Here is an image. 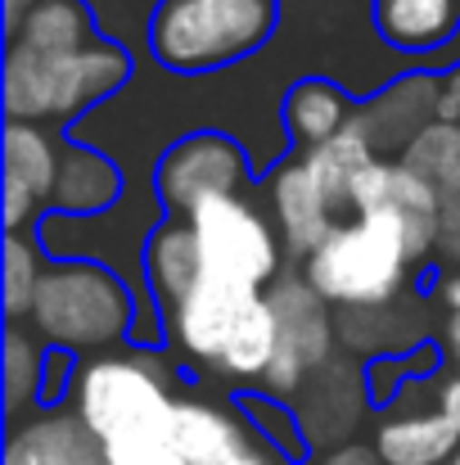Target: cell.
Returning a JSON list of instances; mask_svg holds the SVG:
<instances>
[{
    "instance_id": "obj_1",
    "label": "cell",
    "mask_w": 460,
    "mask_h": 465,
    "mask_svg": "<svg viewBox=\"0 0 460 465\" xmlns=\"http://www.w3.org/2000/svg\"><path fill=\"white\" fill-rule=\"evenodd\" d=\"M285 18V0H158L150 59L171 77H212L258 59Z\"/></svg>"
},
{
    "instance_id": "obj_2",
    "label": "cell",
    "mask_w": 460,
    "mask_h": 465,
    "mask_svg": "<svg viewBox=\"0 0 460 465\" xmlns=\"http://www.w3.org/2000/svg\"><path fill=\"white\" fill-rule=\"evenodd\" d=\"M136 77V54L109 36L77 54H32L5 45V118L9 123H59L64 132L91 109L109 104Z\"/></svg>"
},
{
    "instance_id": "obj_3",
    "label": "cell",
    "mask_w": 460,
    "mask_h": 465,
    "mask_svg": "<svg viewBox=\"0 0 460 465\" xmlns=\"http://www.w3.org/2000/svg\"><path fill=\"white\" fill-rule=\"evenodd\" d=\"M132 285L100 262H50L32 303V325L45 348H100L113 339H132L136 330Z\"/></svg>"
},
{
    "instance_id": "obj_4",
    "label": "cell",
    "mask_w": 460,
    "mask_h": 465,
    "mask_svg": "<svg viewBox=\"0 0 460 465\" xmlns=\"http://www.w3.org/2000/svg\"><path fill=\"white\" fill-rule=\"evenodd\" d=\"M416 267L420 262L406 253L397 231L370 217H352L338 222L334 235L303 262V281L338 312L388 308L397 303Z\"/></svg>"
},
{
    "instance_id": "obj_5",
    "label": "cell",
    "mask_w": 460,
    "mask_h": 465,
    "mask_svg": "<svg viewBox=\"0 0 460 465\" xmlns=\"http://www.w3.org/2000/svg\"><path fill=\"white\" fill-rule=\"evenodd\" d=\"M167 366L158 357H100L77 375V420L95 443H127L171 434L176 398L167 389Z\"/></svg>"
},
{
    "instance_id": "obj_6",
    "label": "cell",
    "mask_w": 460,
    "mask_h": 465,
    "mask_svg": "<svg viewBox=\"0 0 460 465\" xmlns=\"http://www.w3.org/2000/svg\"><path fill=\"white\" fill-rule=\"evenodd\" d=\"M199 258L208 276H221L230 285H249V290H267L280 281V235L276 222H267V213L258 203H249L244 194H217L203 199L190 217Z\"/></svg>"
},
{
    "instance_id": "obj_7",
    "label": "cell",
    "mask_w": 460,
    "mask_h": 465,
    "mask_svg": "<svg viewBox=\"0 0 460 465\" xmlns=\"http://www.w3.org/2000/svg\"><path fill=\"white\" fill-rule=\"evenodd\" d=\"M253 181H258L253 163H249V154L230 136L199 132V136L176 141L162 154L158 172H153V194H158L167 217H190L203 199L244 194Z\"/></svg>"
},
{
    "instance_id": "obj_8",
    "label": "cell",
    "mask_w": 460,
    "mask_h": 465,
    "mask_svg": "<svg viewBox=\"0 0 460 465\" xmlns=\"http://www.w3.org/2000/svg\"><path fill=\"white\" fill-rule=\"evenodd\" d=\"M267 294L262 290H249V285H230L221 276H199V285L190 290V299L167 316V343L181 348L190 361L208 366V371H221L230 348L240 343L249 316L258 312Z\"/></svg>"
},
{
    "instance_id": "obj_9",
    "label": "cell",
    "mask_w": 460,
    "mask_h": 465,
    "mask_svg": "<svg viewBox=\"0 0 460 465\" xmlns=\"http://www.w3.org/2000/svg\"><path fill=\"white\" fill-rule=\"evenodd\" d=\"M352 208H357V217H370V222H384L388 231H397L416 262L438 244L443 199L402 158H375L352 185Z\"/></svg>"
},
{
    "instance_id": "obj_10",
    "label": "cell",
    "mask_w": 460,
    "mask_h": 465,
    "mask_svg": "<svg viewBox=\"0 0 460 465\" xmlns=\"http://www.w3.org/2000/svg\"><path fill=\"white\" fill-rule=\"evenodd\" d=\"M438 95H443V73H434V68L402 73L379 95L357 104L352 127L370 141V150L379 158L384 154L402 158L416 145V136H425L438 123Z\"/></svg>"
},
{
    "instance_id": "obj_11",
    "label": "cell",
    "mask_w": 460,
    "mask_h": 465,
    "mask_svg": "<svg viewBox=\"0 0 460 465\" xmlns=\"http://www.w3.org/2000/svg\"><path fill=\"white\" fill-rule=\"evenodd\" d=\"M375 32L420 68H460V0H375Z\"/></svg>"
},
{
    "instance_id": "obj_12",
    "label": "cell",
    "mask_w": 460,
    "mask_h": 465,
    "mask_svg": "<svg viewBox=\"0 0 460 465\" xmlns=\"http://www.w3.org/2000/svg\"><path fill=\"white\" fill-rule=\"evenodd\" d=\"M171 443L185 465H280V457L235 411L199 398H176Z\"/></svg>"
},
{
    "instance_id": "obj_13",
    "label": "cell",
    "mask_w": 460,
    "mask_h": 465,
    "mask_svg": "<svg viewBox=\"0 0 460 465\" xmlns=\"http://www.w3.org/2000/svg\"><path fill=\"white\" fill-rule=\"evenodd\" d=\"M127 199V176L109 154L64 141V163H59V181L50 194L45 213H64V217H104Z\"/></svg>"
},
{
    "instance_id": "obj_14",
    "label": "cell",
    "mask_w": 460,
    "mask_h": 465,
    "mask_svg": "<svg viewBox=\"0 0 460 465\" xmlns=\"http://www.w3.org/2000/svg\"><path fill=\"white\" fill-rule=\"evenodd\" d=\"M267 181H271V217H276V231H280L285 249L299 253L307 262V258L334 235L338 222H334L329 208L320 203V194H316V185H311V176L303 172L299 158H285Z\"/></svg>"
},
{
    "instance_id": "obj_15",
    "label": "cell",
    "mask_w": 460,
    "mask_h": 465,
    "mask_svg": "<svg viewBox=\"0 0 460 465\" xmlns=\"http://www.w3.org/2000/svg\"><path fill=\"white\" fill-rule=\"evenodd\" d=\"M199 276H203V258H199L190 222L185 217H167L150 235V244H145V281H150L153 308L162 316V325H167L171 312L190 299Z\"/></svg>"
},
{
    "instance_id": "obj_16",
    "label": "cell",
    "mask_w": 460,
    "mask_h": 465,
    "mask_svg": "<svg viewBox=\"0 0 460 465\" xmlns=\"http://www.w3.org/2000/svg\"><path fill=\"white\" fill-rule=\"evenodd\" d=\"M375 452L384 465H447L460 452V430L434 411H397L379 425Z\"/></svg>"
},
{
    "instance_id": "obj_17",
    "label": "cell",
    "mask_w": 460,
    "mask_h": 465,
    "mask_svg": "<svg viewBox=\"0 0 460 465\" xmlns=\"http://www.w3.org/2000/svg\"><path fill=\"white\" fill-rule=\"evenodd\" d=\"M375 158L379 154L370 150V141H366L357 127H347V132H338L334 141H325V145L299 154V163H303V172L311 176L320 203L329 208V217L338 222L343 213H357V208H352V185H357V176H361Z\"/></svg>"
},
{
    "instance_id": "obj_18",
    "label": "cell",
    "mask_w": 460,
    "mask_h": 465,
    "mask_svg": "<svg viewBox=\"0 0 460 465\" xmlns=\"http://www.w3.org/2000/svg\"><path fill=\"white\" fill-rule=\"evenodd\" d=\"M267 299L280 316V343L294 348L311 371L325 366L329 361V339H334V321L325 312V299L299 276H280Z\"/></svg>"
},
{
    "instance_id": "obj_19",
    "label": "cell",
    "mask_w": 460,
    "mask_h": 465,
    "mask_svg": "<svg viewBox=\"0 0 460 465\" xmlns=\"http://www.w3.org/2000/svg\"><path fill=\"white\" fill-rule=\"evenodd\" d=\"M352 118H357L352 95L338 82H329V77H307V82H299L294 95H289V104H285V132L299 145V154L334 141L338 132H347Z\"/></svg>"
},
{
    "instance_id": "obj_20",
    "label": "cell",
    "mask_w": 460,
    "mask_h": 465,
    "mask_svg": "<svg viewBox=\"0 0 460 465\" xmlns=\"http://www.w3.org/2000/svg\"><path fill=\"white\" fill-rule=\"evenodd\" d=\"M100 36L104 32H100L95 9L86 0H36L9 45H23L32 54H54L59 59V54H77V50L95 45Z\"/></svg>"
},
{
    "instance_id": "obj_21",
    "label": "cell",
    "mask_w": 460,
    "mask_h": 465,
    "mask_svg": "<svg viewBox=\"0 0 460 465\" xmlns=\"http://www.w3.org/2000/svg\"><path fill=\"white\" fill-rule=\"evenodd\" d=\"M5 465H109L104 448L77 416H45L27 425L14 443Z\"/></svg>"
},
{
    "instance_id": "obj_22",
    "label": "cell",
    "mask_w": 460,
    "mask_h": 465,
    "mask_svg": "<svg viewBox=\"0 0 460 465\" xmlns=\"http://www.w3.org/2000/svg\"><path fill=\"white\" fill-rule=\"evenodd\" d=\"M59 163H64V150L36 123H5V176L18 181L41 208H50Z\"/></svg>"
},
{
    "instance_id": "obj_23",
    "label": "cell",
    "mask_w": 460,
    "mask_h": 465,
    "mask_svg": "<svg viewBox=\"0 0 460 465\" xmlns=\"http://www.w3.org/2000/svg\"><path fill=\"white\" fill-rule=\"evenodd\" d=\"M402 163L447 203L460 199V127L456 123H434L425 136H416V145L402 154Z\"/></svg>"
},
{
    "instance_id": "obj_24",
    "label": "cell",
    "mask_w": 460,
    "mask_h": 465,
    "mask_svg": "<svg viewBox=\"0 0 460 465\" xmlns=\"http://www.w3.org/2000/svg\"><path fill=\"white\" fill-rule=\"evenodd\" d=\"M240 411L244 420L253 425V434L280 457V461H307L311 443H307V430L299 420V411L289 402H276L267 393H244L240 398Z\"/></svg>"
},
{
    "instance_id": "obj_25",
    "label": "cell",
    "mask_w": 460,
    "mask_h": 465,
    "mask_svg": "<svg viewBox=\"0 0 460 465\" xmlns=\"http://www.w3.org/2000/svg\"><path fill=\"white\" fill-rule=\"evenodd\" d=\"M443 366V348L438 343H420L411 352H397V357H375L366 366V389H370V407H388L397 402L416 380H434Z\"/></svg>"
},
{
    "instance_id": "obj_26",
    "label": "cell",
    "mask_w": 460,
    "mask_h": 465,
    "mask_svg": "<svg viewBox=\"0 0 460 465\" xmlns=\"http://www.w3.org/2000/svg\"><path fill=\"white\" fill-rule=\"evenodd\" d=\"M41 371H45V343L32 339L27 330L9 325L5 330V407L18 416L27 402L41 398Z\"/></svg>"
},
{
    "instance_id": "obj_27",
    "label": "cell",
    "mask_w": 460,
    "mask_h": 465,
    "mask_svg": "<svg viewBox=\"0 0 460 465\" xmlns=\"http://www.w3.org/2000/svg\"><path fill=\"white\" fill-rule=\"evenodd\" d=\"M45 267H50V258L41 253L36 240L5 235V316H9V325L18 316H32V303H36V290H41Z\"/></svg>"
},
{
    "instance_id": "obj_28",
    "label": "cell",
    "mask_w": 460,
    "mask_h": 465,
    "mask_svg": "<svg viewBox=\"0 0 460 465\" xmlns=\"http://www.w3.org/2000/svg\"><path fill=\"white\" fill-rule=\"evenodd\" d=\"M104 461L109 465H185L171 434H153V439H127V443H104Z\"/></svg>"
},
{
    "instance_id": "obj_29",
    "label": "cell",
    "mask_w": 460,
    "mask_h": 465,
    "mask_svg": "<svg viewBox=\"0 0 460 465\" xmlns=\"http://www.w3.org/2000/svg\"><path fill=\"white\" fill-rule=\"evenodd\" d=\"M73 371H77V352L68 348H45V371H41V407H59L64 393L73 389Z\"/></svg>"
},
{
    "instance_id": "obj_30",
    "label": "cell",
    "mask_w": 460,
    "mask_h": 465,
    "mask_svg": "<svg viewBox=\"0 0 460 465\" xmlns=\"http://www.w3.org/2000/svg\"><path fill=\"white\" fill-rule=\"evenodd\" d=\"M447 262H460V199L443 203V217H438V244H434Z\"/></svg>"
},
{
    "instance_id": "obj_31",
    "label": "cell",
    "mask_w": 460,
    "mask_h": 465,
    "mask_svg": "<svg viewBox=\"0 0 460 465\" xmlns=\"http://www.w3.org/2000/svg\"><path fill=\"white\" fill-rule=\"evenodd\" d=\"M438 123H456V127H460V68L443 73V95H438Z\"/></svg>"
},
{
    "instance_id": "obj_32",
    "label": "cell",
    "mask_w": 460,
    "mask_h": 465,
    "mask_svg": "<svg viewBox=\"0 0 460 465\" xmlns=\"http://www.w3.org/2000/svg\"><path fill=\"white\" fill-rule=\"evenodd\" d=\"M316 465H384L379 461V452L375 448H361V443H347V448H338V452H329V457H320Z\"/></svg>"
},
{
    "instance_id": "obj_33",
    "label": "cell",
    "mask_w": 460,
    "mask_h": 465,
    "mask_svg": "<svg viewBox=\"0 0 460 465\" xmlns=\"http://www.w3.org/2000/svg\"><path fill=\"white\" fill-rule=\"evenodd\" d=\"M438 411L460 430V375H452V380L438 384Z\"/></svg>"
},
{
    "instance_id": "obj_34",
    "label": "cell",
    "mask_w": 460,
    "mask_h": 465,
    "mask_svg": "<svg viewBox=\"0 0 460 465\" xmlns=\"http://www.w3.org/2000/svg\"><path fill=\"white\" fill-rule=\"evenodd\" d=\"M32 5H36V0H5V45L18 36V27H23V18L32 14Z\"/></svg>"
},
{
    "instance_id": "obj_35",
    "label": "cell",
    "mask_w": 460,
    "mask_h": 465,
    "mask_svg": "<svg viewBox=\"0 0 460 465\" xmlns=\"http://www.w3.org/2000/svg\"><path fill=\"white\" fill-rule=\"evenodd\" d=\"M443 303L452 308V316H460V276H452V281H443Z\"/></svg>"
},
{
    "instance_id": "obj_36",
    "label": "cell",
    "mask_w": 460,
    "mask_h": 465,
    "mask_svg": "<svg viewBox=\"0 0 460 465\" xmlns=\"http://www.w3.org/2000/svg\"><path fill=\"white\" fill-rule=\"evenodd\" d=\"M447 352H452V361H456V371H460V316L447 321Z\"/></svg>"
},
{
    "instance_id": "obj_37",
    "label": "cell",
    "mask_w": 460,
    "mask_h": 465,
    "mask_svg": "<svg viewBox=\"0 0 460 465\" xmlns=\"http://www.w3.org/2000/svg\"><path fill=\"white\" fill-rule=\"evenodd\" d=\"M447 465H460V452H456V457H452V461H447Z\"/></svg>"
}]
</instances>
